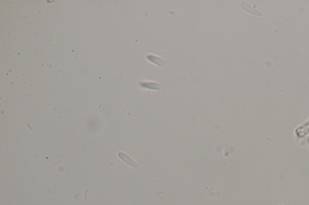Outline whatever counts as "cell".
<instances>
[{
  "instance_id": "1",
  "label": "cell",
  "mask_w": 309,
  "mask_h": 205,
  "mask_svg": "<svg viewBox=\"0 0 309 205\" xmlns=\"http://www.w3.org/2000/svg\"><path fill=\"white\" fill-rule=\"evenodd\" d=\"M118 156H119V158L121 159L124 162H125L126 163H127L128 165L132 166V167H138V165L136 164V163L134 162L128 155H127L126 154H124L123 152H119L118 154Z\"/></svg>"
}]
</instances>
